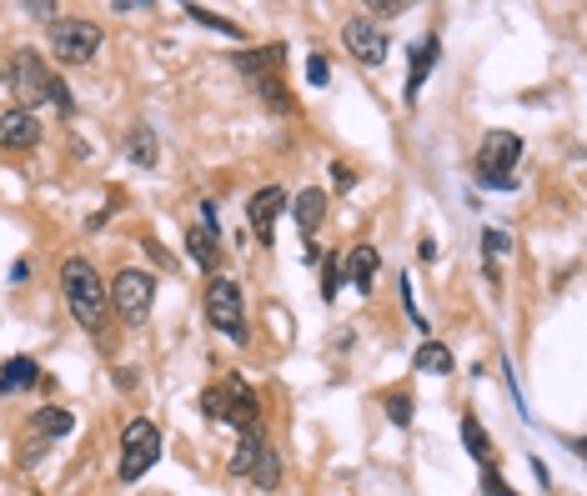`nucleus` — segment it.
<instances>
[{
  "mask_svg": "<svg viewBox=\"0 0 587 496\" xmlns=\"http://www.w3.org/2000/svg\"><path fill=\"white\" fill-rule=\"evenodd\" d=\"M61 296H66L71 316H76L91 336L106 331V321H111V296H106V286H101V276H96L91 261H81V256L61 261Z\"/></svg>",
  "mask_w": 587,
  "mask_h": 496,
  "instance_id": "1",
  "label": "nucleus"
},
{
  "mask_svg": "<svg viewBox=\"0 0 587 496\" xmlns=\"http://www.w3.org/2000/svg\"><path fill=\"white\" fill-rule=\"evenodd\" d=\"M156 461H161V426H156L151 416H131V421L121 426V466H116V476L131 486V481H141Z\"/></svg>",
  "mask_w": 587,
  "mask_h": 496,
  "instance_id": "2",
  "label": "nucleus"
},
{
  "mask_svg": "<svg viewBox=\"0 0 587 496\" xmlns=\"http://www.w3.org/2000/svg\"><path fill=\"white\" fill-rule=\"evenodd\" d=\"M522 161V136L517 131H487L477 146V181L487 191H512V166Z\"/></svg>",
  "mask_w": 587,
  "mask_h": 496,
  "instance_id": "3",
  "label": "nucleus"
},
{
  "mask_svg": "<svg viewBox=\"0 0 587 496\" xmlns=\"http://www.w3.org/2000/svg\"><path fill=\"white\" fill-rule=\"evenodd\" d=\"M206 321L231 346H246V301H241V286L231 276H211V286H206Z\"/></svg>",
  "mask_w": 587,
  "mask_h": 496,
  "instance_id": "4",
  "label": "nucleus"
},
{
  "mask_svg": "<svg viewBox=\"0 0 587 496\" xmlns=\"http://www.w3.org/2000/svg\"><path fill=\"white\" fill-rule=\"evenodd\" d=\"M101 41H106V31H101L96 21H86V16H61V21H51V51H56L61 66H86V61H96Z\"/></svg>",
  "mask_w": 587,
  "mask_h": 496,
  "instance_id": "5",
  "label": "nucleus"
},
{
  "mask_svg": "<svg viewBox=\"0 0 587 496\" xmlns=\"http://www.w3.org/2000/svg\"><path fill=\"white\" fill-rule=\"evenodd\" d=\"M111 311L126 321V326H146L151 321V301H156V281L146 276V271H136V266H126V271H116V281H111Z\"/></svg>",
  "mask_w": 587,
  "mask_h": 496,
  "instance_id": "6",
  "label": "nucleus"
},
{
  "mask_svg": "<svg viewBox=\"0 0 587 496\" xmlns=\"http://www.w3.org/2000/svg\"><path fill=\"white\" fill-rule=\"evenodd\" d=\"M51 86H56V76L46 71V61H41L31 46L11 56V91H16L21 111H31V116H36V106H46V101H51Z\"/></svg>",
  "mask_w": 587,
  "mask_h": 496,
  "instance_id": "7",
  "label": "nucleus"
},
{
  "mask_svg": "<svg viewBox=\"0 0 587 496\" xmlns=\"http://www.w3.org/2000/svg\"><path fill=\"white\" fill-rule=\"evenodd\" d=\"M186 256L201 271L216 276V266H221V226H216V206L211 201H201V221H186Z\"/></svg>",
  "mask_w": 587,
  "mask_h": 496,
  "instance_id": "8",
  "label": "nucleus"
},
{
  "mask_svg": "<svg viewBox=\"0 0 587 496\" xmlns=\"http://www.w3.org/2000/svg\"><path fill=\"white\" fill-rule=\"evenodd\" d=\"M342 46H347L352 61H362L367 71H377V66L387 61V31H382L377 21H367V16H352V21L342 26Z\"/></svg>",
  "mask_w": 587,
  "mask_h": 496,
  "instance_id": "9",
  "label": "nucleus"
},
{
  "mask_svg": "<svg viewBox=\"0 0 587 496\" xmlns=\"http://www.w3.org/2000/svg\"><path fill=\"white\" fill-rule=\"evenodd\" d=\"M71 426H76V416L66 411V406H41L36 416H31V441L21 446V461L31 466L51 441H61V436H71Z\"/></svg>",
  "mask_w": 587,
  "mask_h": 496,
  "instance_id": "10",
  "label": "nucleus"
},
{
  "mask_svg": "<svg viewBox=\"0 0 587 496\" xmlns=\"http://www.w3.org/2000/svg\"><path fill=\"white\" fill-rule=\"evenodd\" d=\"M221 386H226V421H221V426L261 431V401H256V391L246 386V376H221Z\"/></svg>",
  "mask_w": 587,
  "mask_h": 496,
  "instance_id": "11",
  "label": "nucleus"
},
{
  "mask_svg": "<svg viewBox=\"0 0 587 496\" xmlns=\"http://www.w3.org/2000/svg\"><path fill=\"white\" fill-rule=\"evenodd\" d=\"M286 191L281 186H261L251 201H246V221H251V231H256V241H276V221H281V211H286Z\"/></svg>",
  "mask_w": 587,
  "mask_h": 496,
  "instance_id": "12",
  "label": "nucleus"
},
{
  "mask_svg": "<svg viewBox=\"0 0 587 496\" xmlns=\"http://www.w3.org/2000/svg\"><path fill=\"white\" fill-rule=\"evenodd\" d=\"M41 141V116H31V111H6L0 116V151H31Z\"/></svg>",
  "mask_w": 587,
  "mask_h": 496,
  "instance_id": "13",
  "label": "nucleus"
},
{
  "mask_svg": "<svg viewBox=\"0 0 587 496\" xmlns=\"http://www.w3.org/2000/svg\"><path fill=\"white\" fill-rule=\"evenodd\" d=\"M377 271H382V256H377V246H352L347 256H342V276L367 296L372 286H377Z\"/></svg>",
  "mask_w": 587,
  "mask_h": 496,
  "instance_id": "14",
  "label": "nucleus"
},
{
  "mask_svg": "<svg viewBox=\"0 0 587 496\" xmlns=\"http://www.w3.org/2000/svg\"><path fill=\"white\" fill-rule=\"evenodd\" d=\"M291 221H297V226H302V236L312 241V236H317V226L327 221V191H317V186L297 191V196H291Z\"/></svg>",
  "mask_w": 587,
  "mask_h": 496,
  "instance_id": "15",
  "label": "nucleus"
},
{
  "mask_svg": "<svg viewBox=\"0 0 587 496\" xmlns=\"http://www.w3.org/2000/svg\"><path fill=\"white\" fill-rule=\"evenodd\" d=\"M437 56H442V41H437V36H427V41L412 51V71H407V106H417V96H422V81L432 76Z\"/></svg>",
  "mask_w": 587,
  "mask_h": 496,
  "instance_id": "16",
  "label": "nucleus"
},
{
  "mask_svg": "<svg viewBox=\"0 0 587 496\" xmlns=\"http://www.w3.org/2000/svg\"><path fill=\"white\" fill-rule=\"evenodd\" d=\"M31 386H41V366L31 356H11L0 366V396H16V391H31Z\"/></svg>",
  "mask_w": 587,
  "mask_h": 496,
  "instance_id": "17",
  "label": "nucleus"
},
{
  "mask_svg": "<svg viewBox=\"0 0 587 496\" xmlns=\"http://www.w3.org/2000/svg\"><path fill=\"white\" fill-rule=\"evenodd\" d=\"M281 56H286V46H281V41H276V46H256V51L236 56V71H241L246 81H256V76H276V71H281Z\"/></svg>",
  "mask_w": 587,
  "mask_h": 496,
  "instance_id": "18",
  "label": "nucleus"
},
{
  "mask_svg": "<svg viewBox=\"0 0 587 496\" xmlns=\"http://www.w3.org/2000/svg\"><path fill=\"white\" fill-rule=\"evenodd\" d=\"M126 161H131V166H141V171H151V166L161 161L156 131H146V126H141V131H131V136H126Z\"/></svg>",
  "mask_w": 587,
  "mask_h": 496,
  "instance_id": "19",
  "label": "nucleus"
},
{
  "mask_svg": "<svg viewBox=\"0 0 587 496\" xmlns=\"http://www.w3.org/2000/svg\"><path fill=\"white\" fill-rule=\"evenodd\" d=\"M462 446L472 451L477 466H497V461H492V441H487V431H482V421H477L472 411H462Z\"/></svg>",
  "mask_w": 587,
  "mask_h": 496,
  "instance_id": "20",
  "label": "nucleus"
},
{
  "mask_svg": "<svg viewBox=\"0 0 587 496\" xmlns=\"http://www.w3.org/2000/svg\"><path fill=\"white\" fill-rule=\"evenodd\" d=\"M256 491H276L281 486V456H276V446L266 441L261 446V456H256V466H251V476H246Z\"/></svg>",
  "mask_w": 587,
  "mask_h": 496,
  "instance_id": "21",
  "label": "nucleus"
},
{
  "mask_svg": "<svg viewBox=\"0 0 587 496\" xmlns=\"http://www.w3.org/2000/svg\"><path fill=\"white\" fill-rule=\"evenodd\" d=\"M251 91L261 96V106H266V111H276V116H286V111H291V91L281 86V71H276V76H256V81H251Z\"/></svg>",
  "mask_w": 587,
  "mask_h": 496,
  "instance_id": "22",
  "label": "nucleus"
},
{
  "mask_svg": "<svg viewBox=\"0 0 587 496\" xmlns=\"http://www.w3.org/2000/svg\"><path fill=\"white\" fill-rule=\"evenodd\" d=\"M412 366H417V371H437V376H452V366H457V361H452V351H447L442 341H422V346H417V356H412Z\"/></svg>",
  "mask_w": 587,
  "mask_h": 496,
  "instance_id": "23",
  "label": "nucleus"
},
{
  "mask_svg": "<svg viewBox=\"0 0 587 496\" xmlns=\"http://www.w3.org/2000/svg\"><path fill=\"white\" fill-rule=\"evenodd\" d=\"M261 446H266V436H261V431H241V446L231 451V476H251V466H256Z\"/></svg>",
  "mask_w": 587,
  "mask_h": 496,
  "instance_id": "24",
  "label": "nucleus"
},
{
  "mask_svg": "<svg viewBox=\"0 0 587 496\" xmlns=\"http://www.w3.org/2000/svg\"><path fill=\"white\" fill-rule=\"evenodd\" d=\"M186 21H196V26L216 31V36H231V41H241V26H236V21H226V16H216V11H206V6H186Z\"/></svg>",
  "mask_w": 587,
  "mask_h": 496,
  "instance_id": "25",
  "label": "nucleus"
},
{
  "mask_svg": "<svg viewBox=\"0 0 587 496\" xmlns=\"http://www.w3.org/2000/svg\"><path fill=\"white\" fill-rule=\"evenodd\" d=\"M317 266H322V301H337V291H342V256H322Z\"/></svg>",
  "mask_w": 587,
  "mask_h": 496,
  "instance_id": "26",
  "label": "nucleus"
},
{
  "mask_svg": "<svg viewBox=\"0 0 587 496\" xmlns=\"http://www.w3.org/2000/svg\"><path fill=\"white\" fill-rule=\"evenodd\" d=\"M507 251H512V241H507L502 231H487V236H482V256H487V276H492V281H497V266H492V261L507 256Z\"/></svg>",
  "mask_w": 587,
  "mask_h": 496,
  "instance_id": "27",
  "label": "nucleus"
},
{
  "mask_svg": "<svg viewBox=\"0 0 587 496\" xmlns=\"http://www.w3.org/2000/svg\"><path fill=\"white\" fill-rule=\"evenodd\" d=\"M201 411H206L211 421H226V386H221V381H211V386L201 391Z\"/></svg>",
  "mask_w": 587,
  "mask_h": 496,
  "instance_id": "28",
  "label": "nucleus"
},
{
  "mask_svg": "<svg viewBox=\"0 0 587 496\" xmlns=\"http://www.w3.org/2000/svg\"><path fill=\"white\" fill-rule=\"evenodd\" d=\"M412 411H417V406H412V396H407V391H392V396H387V416H392V426H412Z\"/></svg>",
  "mask_w": 587,
  "mask_h": 496,
  "instance_id": "29",
  "label": "nucleus"
},
{
  "mask_svg": "<svg viewBox=\"0 0 587 496\" xmlns=\"http://www.w3.org/2000/svg\"><path fill=\"white\" fill-rule=\"evenodd\" d=\"M51 106H56L61 116H71V111H76V96H71V86H66L61 76H56V86H51Z\"/></svg>",
  "mask_w": 587,
  "mask_h": 496,
  "instance_id": "30",
  "label": "nucleus"
},
{
  "mask_svg": "<svg viewBox=\"0 0 587 496\" xmlns=\"http://www.w3.org/2000/svg\"><path fill=\"white\" fill-rule=\"evenodd\" d=\"M482 491H487V496H517V491L497 476V466H482Z\"/></svg>",
  "mask_w": 587,
  "mask_h": 496,
  "instance_id": "31",
  "label": "nucleus"
},
{
  "mask_svg": "<svg viewBox=\"0 0 587 496\" xmlns=\"http://www.w3.org/2000/svg\"><path fill=\"white\" fill-rule=\"evenodd\" d=\"M307 81H312V86H332V71H327V56H312V61H307Z\"/></svg>",
  "mask_w": 587,
  "mask_h": 496,
  "instance_id": "32",
  "label": "nucleus"
},
{
  "mask_svg": "<svg viewBox=\"0 0 587 496\" xmlns=\"http://www.w3.org/2000/svg\"><path fill=\"white\" fill-rule=\"evenodd\" d=\"M332 181H337V191H352V186H357V176H352L347 161H332Z\"/></svg>",
  "mask_w": 587,
  "mask_h": 496,
  "instance_id": "33",
  "label": "nucleus"
},
{
  "mask_svg": "<svg viewBox=\"0 0 587 496\" xmlns=\"http://www.w3.org/2000/svg\"><path fill=\"white\" fill-rule=\"evenodd\" d=\"M372 11H377V16H402V11H407V0H377Z\"/></svg>",
  "mask_w": 587,
  "mask_h": 496,
  "instance_id": "34",
  "label": "nucleus"
},
{
  "mask_svg": "<svg viewBox=\"0 0 587 496\" xmlns=\"http://www.w3.org/2000/svg\"><path fill=\"white\" fill-rule=\"evenodd\" d=\"M146 256H151V261H156V266H176V261H171V256H166V246H156V241H151V236H146Z\"/></svg>",
  "mask_w": 587,
  "mask_h": 496,
  "instance_id": "35",
  "label": "nucleus"
},
{
  "mask_svg": "<svg viewBox=\"0 0 587 496\" xmlns=\"http://www.w3.org/2000/svg\"><path fill=\"white\" fill-rule=\"evenodd\" d=\"M0 86H6V61H0Z\"/></svg>",
  "mask_w": 587,
  "mask_h": 496,
  "instance_id": "36",
  "label": "nucleus"
}]
</instances>
